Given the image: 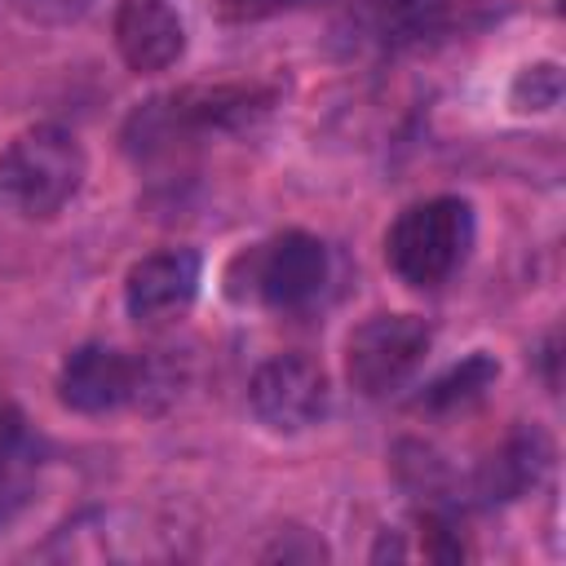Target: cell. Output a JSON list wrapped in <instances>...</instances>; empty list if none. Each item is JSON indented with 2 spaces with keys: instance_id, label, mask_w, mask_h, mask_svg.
<instances>
[{
  "instance_id": "obj_9",
  "label": "cell",
  "mask_w": 566,
  "mask_h": 566,
  "mask_svg": "<svg viewBox=\"0 0 566 566\" xmlns=\"http://www.w3.org/2000/svg\"><path fill=\"white\" fill-rule=\"evenodd\" d=\"M111 31L124 66L137 75H159L186 53V22L168 0H119Z\"/></svg>"
},
{
  "instance_id": "obj_13",
  "label": "cell",
  "mask_w": 566,
  "mask_h": 566,
  "mask_svg": "<svg viewBox=\"0 0 566 566\" xmlns=\"http://www.w3.org/2000/svg\"><path fill=\"white\" fill-rule=\"evenodd\" d=\"M557 97H562V71H557V62H535L513 84V102L522 111H553Z\"/></svg>"
},
{
  "instance_id": "obj_2",
  "label": "cell",
  "mask_w": 566,
  "mask_h": 566,
  "mask_svg": "<svg viewBox=\"0 0 566 566\" xmlns=\"http://www.w3.org/2000/svg\"><path fill=\"white\" fill-rule=\"evenodd\" d=\"M88 159L75 133L35 124L0 150V199L22 217H57L84 186Z\"/></svg>"
},
{
  "instance_id": "obj_12",
  "label": "cell",
  "mask_w": 566,
  "mask_h": 566,
  "mask_svg": "<svg viewBox=\"0 0 566 566\" xmlns=\"http://www.w3.org/2000/svg\"><path fill=\"white\" fill-rule=\"evenodd\" d=\"M500 376V363L491 354H469L464 363H455L451 371H442L438 380L424 385V394L416 398V407L424 411H460V407H473Z\"/></svg>"
},
{
  "instance_id": "obj_15",
  "label": "cell",
  "mask_w": 566,
  "mask_h": 566,
  "mask_svg": "<svg viewBox=\"0 0 566 566\" xmlns=\"http://www.w3.org/2000/svg\"><path fill=\"white\" fill-rule=\"evenodd\" d=\"M296 4H301V0H217V13L230 18V22H256V18L296 9Z\"/></svg>"
},
{
  "instance_id": "obj_11",
  "label": "cell",
  "mask_w": 566,
  "mask_h": 566,
  "mask_svg": "<svg viewBox=\"0 0 566 566\" xmlns=\"http://www.w3.org/2000/svg\"><path fill=\"white\" fill-rule=\"evenodd\" d=\"M44 447L31 433L27 416L0 398V526H9L35 495Z\"/></svg>"
},
{
  "instance_id": "obj_7",
  "label": "cell",
  "mask_w": 566,
  "mask_h": 566,
  "mask_svg": "<svg viewBox=\"0 0 566 566\" xmlns=\"http://www.w3.org/2000/svg\"><path fill=\"white\" fill-rule=\"evenodd\" d=\"M199 279H203V261L195 248H164L142 256L124 279L128 318L142 327L181 318L199 296Z\"/></svg>"
},
{
  "instance_id": "obj_5",
  "label": "cell",
  "mask_w": 566,
  "mask_h": 566,
  "mask_svg": "<svg viewBox=\"0 0 566 566\" xmlns=\"http://www.w3.org/2000/svg\"><path fill=\"white\" fill-rule=\"evenodd\" d=\"M248 402H252L256 420L274 433L314 429L332 407L327 371L305 354H279L256 367V376L248 385Z\"/></svg>"
},
{
  "instance_id": "obj_14",
  "label": "cell",
  "mask_w": 566,
  "mask_h": 566,
  "mask_svg": "<svg viewBox=\"0 0 566 566\" xmlns=\"http://www.w3.org/2000/svg\"><path fill=\"white\" fill-rule=\"evenodd\" d=\"M13 9L31 22H44V27H62V22H75L84 18L88 0H13Z\"/></svg>"
},
{
  "instance_id": "obj_3",
  "label": "cell",
  "mask_w": 566,
  "mask_h": 566,
  "mask_svg": "<svg viewBox=\"0 0 566 566\" xmlns=\"http://www.w3.org/2000/svg\"><path fill=\"white\" fill-rule=\"evenodd\" d=\"M473 248V208L460 195H433L398 212L385 234V261L407 287L447 283Z\"/></svg>"
},
{
  "instance_id": "obj_1",
  "label": "cell",
  "mask_w": 566,
  "mask_h": 566,
  "mask_svg": "<svg viewBox=\"0 0 566 566\" xmlns=\"http://www.w3.org/2000/svg\"><path fill=\"white\" fill-rule=\"evenodd\" d=\"M274 88L265 84H190L142 102L124 124V146L137 159L168 155L203 133H239L265 119Z\"/></svg>"
},
{
  "instance_id": "obj_10",
  "label": "cell",
  "mask_w": 566,
  "mask_h": 566,
  "mask_svg": "<svg viewBox=\"0 0 566 566\" xmlns=\"http://www.w3.org/2000/svg\"><path fill=\"white\" fill-rule=\"evenodd\" d=\"M548 460H553L548 438H544L539 429H517V433H509V438L486 455V464H482L478 478H473V495H478L482 504L517 500L526 486H535V482L544 478Z\"/></svg>"
},
{
  "instance_id": "obj_8",
  "label": "cell",
  "mask_w": 566,
  "mask_h": 566,
  "mask_svg": "<svg viewBox=\"0 0 566 566\" xmlns=\"http://www.w3.org/2000/svg\"><path fill=\"white\" fill-rule=\"evenodd\" d=\"M323 283L327 248L305 230H287L252 256V292L270 310H301L323 292Z\"/></svg>"
},
{
  "instance_id": "obj_4",
  "label": "cell",
  "mask_w": 566,
  "mask_h": 566,
  "mask_svg": "<svg viewBox=\"0 0 566 566\" xmlns=\"http://www.w3.org/2000/svg\"><path fill=\"white\" fill-rule=\"evenodd\" d=\"M433 332L416 314H371L345 340V376L363 398H385L402 389L424 363Z\"/></svg>"
},
{
  "instance_id": "obj_6",
  "label": "cell",
  "mask_w": 566,
  "mask_h": 566,
  "mask_svg": "<svg viewBox=\"0 0 566 566\" xmlns=\"http://www.w3.org/2000/svg\"><path fill=\"white\" fill-rule=\"evenodd\" d=\"M146 367L137 358H128L115 345H80L66 354L62 371H57V398L62 407L80 411V416H102L115 411L124 402H137L146 394Z\"/></svg>"
}]
</instances>
